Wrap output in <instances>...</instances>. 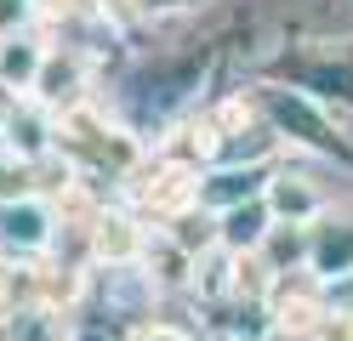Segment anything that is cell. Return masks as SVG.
I'll return each mask as SVG.
<instances>
[{
    "mask_svg": "<svg viewBox=\"0 0 353 341\" xmlns=\"http://www.w3.org/2000/svg\"><path fill=\"white\" fill-rule=\"evenodd\" d=\"M57 143L69 148L80 165H92V171H131V165H137V143H131L120 125L97 120L92 108H74L69 120H63Z\"/></svg>",
    "mask_w": 353,
    "mask_h": 341,
    "instance_id": "1",
    "label": "cell"
},
{
    "mask_svg": "<svg viewBox=\"0 0 353 341\" xmlns=\"http://www.w3.org/2000/svg\"><path fill=\"white\" fill-rule=\"evenodd\" d=\"M80 85H85V63L74 52H46L40 63V80H34V97L46 108H80Z\"/></svg>",
    "mask_w": 353,
    "mask_h": 341,
    "instance_id": "2",
    "label": "cell"
},
{
    "mask_svg": "<svg viewBox=\"0 0 353 341\" xmlns=\"http://www.w3.org/2000/svg\"><path fill=\"white\" fill-rule=\"evenodd\" d=\"M52 239V222L46 211H40L34 199H12L0 205V250H17V256H29V250H40Z\"/></svg>",
    "mask_w": 353,
    "mask_h": 341,
    "instance_id": "3",
    "label": "cell"
},
{
    "mask_svg": "<svg viewBox=\"0 0 353 341\" xmlns=\"http://www.w3.org/2000/svg\"><path fill=\"white\" fill-rule=\"evenodd\" d=\"M262 205H268V216H274V222H291V227H302V222H314V216H319V194L307 188L302 176H274V182H268V194H262Z\"/></svg>",
    "mask_w": 353,
    "mask_h": 341,
    "instance_id": "4",
    "label": "cell"
},
{
    "mask_svg": "<svg viewBox=\"0 0 353 341\" xmlns=\"http://www.w3.org/2000/svg\"><path fill=\"white\" fill-rule=\"evenodd\" d=\"M40 63H46V52H40L34 40H23V34L0 40V85H6V91H34Z\"/></svg>",
    "mask_w": 353,
    "mask_h": 341,
    "instance_id": "5",
    "label": "cell"
},
{
    "mask_svg": "<svg viewBox=\"0 0 353 341\" xmlns=\"http://www.w3.org/2000/svg\"><path fill=\"white\" fill-rule=\"evenodd\" d=\"M143 205L154 216H183L188 205H194V182H188V171H160L143 188Z\"/></svg>",
    "mask_w": 353,
    "mask_h": 341,
    "instance_id": "6",
    "label": "cell"
},
{
    "mask_svg": "<svg viewBox=\"0 0 353 341\" xmlns=\"http://www.w3.org/2000/svg\"><path fill=\"white\" fill-rule=\"evenodd\" d=\"M92 250L108 256V262H125L131 250H137V234H131L125 216H97V222H92Z\"/></svg>",
    "mask_w": 353,
    "mask_h": 341,
    "instance_id": "7",
    "label": "cell"
},
{
    "mask_svg": "<svg viewBox=\"0 0 353 341\" xmlns=\"http://www.w3.org/2000/svg\"><path fill=\"white\" fill-rule=\"evenodd\" d=\"M256 256L262 262H302L307 256V239H302V227H291V222H279V227H268L262 234V245H256Z\"/></svg>",
    "mask_w": 353,
    "mask_h": 341,
    "instance_id": "8",
    "label": "cell"
},
{
    "mask_svg": "<svg viewBox=\"0 0 353 341\" xmlns=\"http://www.w3.org/2000/svg\"><path fill=\"white\" fill-rule=\"evenodd\" d=\"M188 267H194V256H188V250L176 245V239L148 245V273H154L160 285H183V279H188Z\"/></svg>",
    "mask_w": 353,
    "mask_h": 341,
    "instance_id": "9",
    "label": "cell"
},
{
    "mask_svg": "<svg viewBox=\"0 0 353 341\" xmlns=\"http://www.w3.org/2000/svg\"><path fill=\"white\" fill-rule=\"evenodd\" d=\"M12 341H69V330H63V318L52 307H34V313L12 318Z\"/></svg>",
    "mask_w": 353,
    "mask_h": 341,
    "instance_id": "10",
    "label": "cell"
},
{
    "mask_svg": "<svg viewBox=\"0 0 353 341\" xmlns=\"http://www.w3.org/2000/svg\"><path fill=\"white\" fill-rule=\"evenodd\" d=\"M314 324H319V302L314 296H285L279 302V330L285 335H307Z\"/></svg>",
    "mask_w": 353,
    "mask_h": 341,
    "instance_id": "11",
    "label": "cell"
},
{
    "mask_svg": "<svg viewBox=\"0 0 353 341\" xmlns=\"http://www.w3.org/2000/svg\"><path fill=\"white\" fill-rule=\"evenodd\" d=\"M268 262H262L256 256V250H239V256H234V290L239 296H262V290H268Z\"/></svg>",
    "mask_w": 353,
    "mask_h": 341,
    "instance_id": "12",
    "label": "cell"
},
{
    "mask_svg": "<svg viewBox=\"0 0 353 341\" xmlns=\"http://www.w3.org/2000/svg\"><path fill=\"white\" fill-rule=\"evenodd\" d=\"M40 296H46V307H69L74 296H80V273H69V267H46V273H40Z\"/></svg>",
    "mask_w": 353,
    "mask_h": 341,
    "instance_id": "13",
    "label": "cell"
},
{
    "mask_svg": "<svg viewBox=\"0 0 353 341\" xmlns=\"http://www.w3.org/2000/svg\"><path fill=\"white\" fill-rule=\"evenodd\" d=\"M29 23V0H0V40H12Z\"/></svg>",
    "mask_w": 353,
    "mask_h": 341,
    "instance_id": "14",
    "label": "cell"
},
{
    "mask_svg": "<svg viewBox=\"0 0 353 341\" xmlns=\"http://www.w3.org/2000/svg\"><path fill=\"white\" fill-rule=\"evenodd\" d=\"M131 341H188V335H176V330H160V324H154V330H137Z\"/></svg>",
    "mask_w": 353,
    "mask_h": 341,
    "instance_id": "15",
    "label": "cell"
},
{
    "mask_svg": "<svg viewBox=\"0 0 353 341\" xmlns=\"http://www.w3.org/2000/svg\"><path fill=\"white\" fill-rule=\"evenodd\" d=\"M103 12H114V17H125V12H137V0H97Z\"/></svg>",
    "mask_w": 353,
    "mask_h": 341,
    "instance_id": "16",
    "label": "cell"
},
{
    "mask_svg": "<svg viewBox=\"0 0 353 341\" xmlns=\"http://www.w3.org/2000/svg\"><path fill=\"white\" fill-rule=\"evenodd\" d=\"M6 290H12V279H6V267H0V307H6Z\"/></svg>",
    "mask_w": 353,
    "mask_h": 341,
    "instance_id": "17",
    "label": "cell"
},
{
    "mask_svg": "<svg viewBox=\"0 0 353 341\" xmlns=\"http://www.w3.org/2000/svg\"><path fill=\"white\" fill-rule=\"evenodd\" d=\"M228 341H234V335H228Z\"/></svg>",
    "mask_w": 353,
    "mask_h": 341,
    "instance_id": "18",
    "label": "cell"
}]
</instances>
